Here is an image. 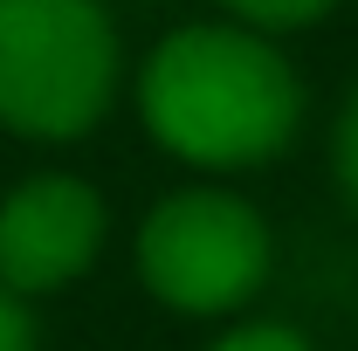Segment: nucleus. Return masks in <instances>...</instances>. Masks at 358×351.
Segmentation results:
<instances>
[{
	"label": "nucleus",
	"instance_id": "obj_1",
	"mask_svg": "<svg viewBox=\"0 0 358 351\" xmlns=\"http://www.w3.org/2000/svg\"><path fill=\"white\" fill-rule=\"evenodd\" d=\"M138 117L159 152L200 173H248L303 131V76L241 21H186L138 69Z\"/></svg>",
	"mask_w": 358,
	"mask_h": 351
},
{
	"label": "nucleus",
	"instance_id": "obj_2",
	"mask_svg": "<svg viewBox=\"0 0 358 351\" xmlns=\"http://www.w3.org/2000/svg\"><path fill=\"white\" fill-rule=\"evenodd\" d=\"M124 42L103 0H0V124L69 145L103 124Z\"/></svg>",
	"mask_w": 358,
	"mask_h": 351
},
{
	"label": "nucleus",
	"instance_id": "obj_3",
	"mask_svg": "<svg viewBox=\"0 0 358 351\" xmlns=\"http://www.w3.org/2000/svg\"><path fill=\"white\" fill-rule=\"evenodd\" d=\"M138 282L179 317H227L268 282L275 234L227 186H179L138 220Z\"/></svg>",
	"mask_w": 358,
	"mask_h": 351
},
{
	"label": "nucleus",
	"instance_id": "obj_4",
	"mask_svg": "<svg viewBox=\"0 0 358 351\" xmlns=\"http://www.w3.org/2000/svg\"><path fill=\"white\" fill-rule=\"evenodd\" d=\"M103 193L76 173H35L0 200V282L14 296L69 289L103 248Z\"/></svg>",
	"mask_w": 358,
	"mask_h": 351
},
{
	"label": "nucleus",
	"instance_id": "obj_5",
	"mask_svg": "<svg viewBox=\"0 0 358 351\" xmlns=\"http://www.w3.org/2000/svg\"><path fill=\"white\" fill-rule=\"evenodd\" d=\"M227 21L255 28V35H296V28H317L338 0H221Z\"/></svg>",
	"mask_w": 358,
	"mask_h": 351
},
{
	"label": "nucleus",
	"instance_id": "obj_6",
	"mask_svg": "<svg viewBox=\"0 0 358 351\" xmlns=\"http://www.w3.org/2000/svg\"><path fill=\"white\" fill-rule=\"evenodd\" d=\"M207 351H317L296 324H275V317H255V324H234V331H221Z\"/></svg>",
	"mask_w": 358,
	"mask_h": 351
},
{
	"label": "nucleus",
	"instance_id": "obj_7",
	"mask_svg": "<svg viewBox=\"0 0 358 351\" xmlns=\"http://www.w3.org/2000/svg\"><path fill=\"white\" fill-rule=\"evenodd\" d=\"M331 173L345 186V200L358 207V83H352V96L338 103V124H331Z\"/></svg>",
	"mask_w": 358,
	"mask_h": 351
},
{
	"label": "nucleus",
	"instance_id": "obj_8",
	"mask_svg": "<svg viewBox=\"0 0 358 351\" xmlns=\"http://www.w3.org/2000/svg\"><path fill=\"white\" fill-rule=\"evenodd\" d=\"M0 351H35V317H28V296H14L0 282Z\"/></svg>",
	"mask_w": 358,
	"mask_h": 351
}]
</instances>
